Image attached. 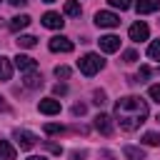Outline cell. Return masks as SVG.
I'll use <instances>...</instances> for the list:
<instances>
[{
    "instance_id": "6da1fadb",
    "label": "cell",
    "mask_w": 160,
    "mask_h": 160,
    "mask_svg": "<svg viewBox=\"0 0 160 160\" xmlns=\"http://www.w3.org/2000/svg\"><path fill=\"white\" fill-rule=\"evenodd\" d=\"M148 115H150V108H148V102H145L142 98H138V95H125V98H120V100L115 102V122H118L120 130H125V132L138 130V128L148 120Z\"/></svg>"
},
{
    "instance_id": "7a4b0ae2",
    "label": "cell",
    "mask_w": 160,
    "mask_h": 160,
    "mask_svg": "<svg viewBox=\"0 0 160 160\" xmlns=\"http://www.w3.org/2000/svg\"><path fill=\"white\" fill-rule=\"evenodd\" d=\"M102 65H105V60H102L98 52H88V55H82V58L78 60L80 72H82V75H88V78H92L98 70H102Z\"/></svg>"
},
{
    "instance_id": "3957f363",
    "label": "cell",
    "mask_w": 160,
    "mask_h": 160,
    "mask_svg": "<svg viewBox=\"0 0 160 160\" xmlns=\"http://www.w3.org/2000/svg\"><path fill=\"white\" fill-rule=\"evenodd\" d=\"M95 25L98 28H118L120 18L115 12H110V10H100V12H95Z\"/></svg>"
},
{
    "instance_id": "277c9868",
    "label": "cell",
    "mask_w": 160,
    "mask_h": 160,
    "mask_svg": "<svg viewBox=\"0 0 160 160\" xmlns=\"http://www.w3.org/2000/svg\"><path fill=\"white\" fill-rule=\"evenodd\" d=\"M48 48L52 50V52H72V40L70 38H65V35H55V38H50V42H48Z\"/></svg>"
},
{
    "instance_id": "5b68a950",
    "label": "cell",
    "mask_w": 160,
    "mask_h": 160,
    "mask_svg": "<svg viewBox=\"0 0 160 160\" xmlns=\"http://www.w3.org/2000/svg\"><path fill=\"white\" fill-rule=\"evenodd\" d=\"M128 35H130V40H135V42H142V40H148V38H150V28H148L142 20H138V22H132V25H130Z\"/></svg>"
},
{
    "instance_id": "8992f818",
    "label": "cell",
    "mask_w": 160,
    "mask_h": 160,
    "mask_svg": "<svg viewBox=\"0 0 160 160\" xmlns=\"http://www.w3.org/2000/svg\"><path fill=\"white\" fill-rule=\"evenodd\" d=\"M95 130H98V132H102L105 138H110V135H112V130H115V120H112L110 115L100 112V115L95 118Z\"/></svg>"
},
{
    "instance_id": "52a82bcc",
    "label": "cell",
    "mask_w": 160,
    "mask_h": 160,
    "mask_svg": "<svg viewBox=\"0 0 160 160\" xmlns=\"http://www.w3.org/2000/svg\"><path fill=\"white\" fill-rule=\"evenodd\" d=\"M12 138L18 140V145H20V150H30V148H35V135L32 132H28V130H15L12 132Z\"/></svg>"
},
{
    "instance_id": "ba28073f",
    "label": "cell",
    "mask_w": 160,
    "mask_h": 160,
    "mask_svg": "<svg viewBox=\"0 0 160 160\" xmlns=\"http://www.w3.org/2000/svg\"><path fill=\"white\" fill-rule=\"evenodd\" d=\"M98 42H100V50L102 52H118L120 50V38L118 35H102Z\"/></svg>"
},
{
    "instance_id": "9c48e42d",
    "label": "cell",
    "mask_w": 160,
    "mask_h": 160,
    "mask_svg": "<svg viewBox=\"0 0 160 160\" xmlns=\"http://www.w3.org/2000/svg\"><path fill=\"white\" fill-rule=\"evenodd\" d=\"M38 110H40L42 115H58V112H60V100H55V98H45V100L38 102Z\"/></svg>"
},
{
    "instance_id": "30bf717a",
    "label": "cell",
    "mask_w": 160,
    "mask_h": 160,
    "mask_svg": "<svg viewBox=\"0 0 160 160\" xmlns=\"http://www.w3.org/2000/svg\"><path fill=\"white\" fill-rule=\"evenodd\" d=\"M15 68L22 70V72H32V70H38V60L30 58V55H18L15 58Z\"/></svg>"
},
{
    "instance_id": "8fae6325",
    "label": "cell",
    "mask_w": 160,
    "mask_h": 160,
    "mask_svg": "<svg viewBox=\"0 0 160 160\" xmlns=\"http://www.w3.org/2000/svg\"><path fill=\"white\" fill-rule=\"evenodd\" d=\"M42 25L50 28V30H60V28L65 25V20L60 18V12H45V15H42Z\"/></svg>"
},
{
    "instance_id": "7c38bea8",
    "label": "cell",
    "mask_w": 160,
    "mask_h": 160,
    "mask_svg": "<svg viewBox=\"0 0 160 160\" xmlns=\"http://www.w3.org/2000/svg\"><path fill=\"white\" fill-rule=\"evenodd\" d=\"M135 10H138L140 15L155 12V10H160V0H135Z\"/></svg>"
},
{
    "instance_id": "4fadbf2b",
    "label": "cell",
    "mask_w": 160,
    "mask_h": 160,
    "mask_svg": "<svg viewBox=\"0 0 160 160\" xmlns=\"http://www.w3.org/2000/svg\"><path fill=\"white\" fill-rule=\"evenodd\" d=\"M22 82H25V88H30V90H38V88H42V75H40L38 70H32V72H25Z\"/></svg>"
},
{
    "instance_id": "5bb4252c",
    "label": "cell",
    "mask_w": 160,
    "mask_h": 160,
    "mask_svg": "<svg viewBox=\"0 0 160 160\" xmlns=\"http://www.w3.org/2000/svg\"><path fill=\"white\" fill-rule=\"evenodd\" d=\"M30 25V15H15L12 20H10V30L12 32H20L22 28H28Z\"/></svg>"
},
{
    "instance_id": "9a60e30c",
    "label": "cell",
    "mask_w": 160,
    "mask_h": 160,
    "mask_svg": "<svg viewBox=\"0 0 160 160\" xmlns=\"http://www.w3.org/2000/svg\"><path fill=\"white\" fill-rule=\"evenodd\" d=\"M122 155H125L128 160H145V150H140V148H135V145H125V148H122Z\"/></svg>"
},
{
    "instance_id": "2e32d148",
    "label": "cell",
    "mask_w": 160,
    "mask_h": 160,
    "mask_svg": "<svg viewBox=\"0 0 160 160\" xmlns=\"http://www.w3.org/2000/svg\"><path fill=\"white\" fill-rule=\"evenodd\" d=\"M10 78H12V62L10 58L0 55V80H10Z\"/></svg>"
},
{
    "instance_id": "e0dca14e",
    "label": "cell",
    "mask_w": 160,
    "mask_h": 160,
    "mask_svg": "<svg viewBox=\"0 0 160 160\" xmlns=\"http://www.w3.org/2000/svg\"><path fill=\"white\" fill-rule=\"evenodd\" d=\"M80 12H82V8H80L78 0H68L65 2V15L68 18H80Z\"/></svg>"
},
{
    "instance_id": "ac0fdd59",
    "label": "cell",
    "mask_w": 160,
    "mask_h": 160,
    "mask_svg": "<svg viewBox=\"0 0 160 160\" xmlns=\"http://www.w3.org/2000/svg\"><path fill=\"white\" fill-rule=\"evenodd\" d=\"M0 158L2 160H15V148L8 140H0Z\"/></svg>"
},
{
    "instance_id": "d6986e66",
    "label": "cell",
    "mask_w": 160,
    "mask_h": 160,
    "mask_svg": "<svg viewBox=\"0 0 160 160\" xmlns=\"http://www.w3.org/2000/svg\"><path fill=\"white\" fill-rule=\"evenodd\" d=\"M15 42H18V48H35L38 45V38L35 35H20Z\"/></svg>"
},
{
    "instance_id": "ffe728a7",
    "label": "cell",
    "mask_w": 160,
    "mask_h": 160,
    "mask_svg": "<svg viewBox=\"0 0 160 160\" xmlns=\"http://www.w3.org/2000/svg\"><path fill=\"white\" fill-rule=\"evenodd\" d=\"M148 58L150 60H160V40H152L148 45Z\"/></svg>"
},
{
    "instance_id": "44dd1931",
    "label": "cell",
    "mask_w": 160,
    "mask_h": 160,
    "mask_svg": "<svg viewBox=\"0 0 160 160\" xmlns=\"http://www.w3.org/2000/svg\"><path fill=\"white\" fill-rule=\"evenodd\" d=\"M48 135H62L65 132V128L62 125H58V122H45V128H42Z\"/></svg>"
},
{
    "instance_id": "7402d4cb",
    "label": "cell",
    "mask_w": 160,
    "mask_h": 160,
    "mask_svg": "<svg viewBox=\"0 0 160 160\" xmlns=\"http://www.w3.org/2000/svg\"><path fill=\"white\" fill-rule=\"evenodd\" d=\"M142 142L150 145V148H152V145H160V135H158V132H145V135H142Z\"/></svg>"
},
{
    "instance_id": "603a6c76",
    "label": "cell",
    "mask_w": 160,
    "mask_h": 160,
    "mask_svg": "<svg viewBox=\"0 0 160 160\" xmlns=\"http://www.w3.org/2000/svg\"><path fill=\"white\" fill-rule=\"evenodd\" d=\"M110 2V8H115V10H128L130 5H132V0H108Z\"/></svg>"
},
{
    "instance_id": "cb8c5ba5",
    "label": "cell",
    "mask_w": 160,
    "mask_h": 160,
    "mask_svg": "<svg viewBox=\"0 0 160 160\" xmlns=\"http://www.w3.org/2000/svg\"><path fill=\"white\" fill-rule=\"evenodd\" d=\"M55 75L65 80V78H70V68H68V65H58V68H55Z\"/></svg>"
},
{
    "instance_id": "d4e9b609",
    "label": "cell",
    "mask_w": 160,
    "mask_h": 160,
    "mask_svg": "<svg viewBox=\"0 0 160 160\" xmlns=\"http://www.w3.org/2000/svg\"><path fill=\"white\" fill-rule=\"evenodd\" d=\"M148 95H150L155 102H160V85H150V88H148Z\"/></svg>"
},
{
    "instance_id": "484cf974",
    "label": "cell",
    "mask_w": 160,
    "mask_h": 160,
    "mask_svg": "<svg viewBox=\"0 0 160 160\" xmlns=\"http://www.w3.org/2000/svg\"><path fill=\"white\" fill-rule=\"evenodd\" d=\"M92 102H95V105H105V92H102V90H95V92H92Z\"/></svg>"
},
{
    "instance_id": "4316f807",
    "label": "cell",
    "mask_w": 160,
    "mask_h": 160,
    "mask_svg": "<svg viewBox=\"0 0 160 160\" xmlns=\"http://www.w3.org/2000/svg\"><path fill=\"white\" fill-rule=\"evenodd\" d=\"M122 60H125V62H135V60H138V52H135V50H125V52H122Z\"/></svg>"
},
{
    "instance_id": "83f0119b",
    "label": "cell",
    "mask_w": 160,
    "mask_h": 160,
    "mask_svg": "<svg viewBox=\"0 0 160 160\" xmlns=\"http://www.w3.org/2000/svg\"><path fill=\"white\" fill-rule=\"evenodd\" d=\"M85 110H88V108H85L82 102H75V105H72V115H85Z\"/></svg>"
},
{
    "instance_id": "f1b7e54d",
    "label": "cell",
    "mask_w": 160,
    "mask_h": 160,
    "mask_svg": "<svg viewBox=\"0 0 160 160\" xmlns=\"http://www.w3.org/2000/svg\"><path fill=\"white\" fill-rule=\"evenodd\" d=\"M45 148H48L50 152H55V155H60V152H62V148H60V145H55V142H45Z\"/></svg>"
},
{
    "instance_id": "f546056e",
    "label": "cell",
    "mask_w": 160,
    "mask_h": 160,
    "mask_svg": "<svg viewBox=\"0 0 160 160\" xmlns=\"http://www.w3.org/2000/svg\"><path fill=\"white\" fill-rule=\"evenodd\" d=\"M85 155H88L85 150H72V152H70V158H72V160H85Z\"/></svg>"
},
{
    "instance_id": "4dcf8cb0",
    "label": "cell",
    "mask_w": 160,
    "mask_h": 160,
    "mask_svg": "<svg viewBox=\"0 0 160 160\" xmlns=\"http://www.w3.org/2000/svg\"><path fill=\"white\" fill-rule=\"evenodd\" d=\"M145 78H150V68H140V72H138V80L142 82Z\"/></svg>"
},
{
    "instance_id": "1f68e13d",
    "label": "cell",
    "mask_w": 160,
    "mask_h": 160,
    "mask_svg": "<svg viewBox=\"0 0 160 160\" xmlns=\"http://www.w3.org/2000/svg\"><path fill=\"white\" fill-rule=\"evenodd\" d=\"M52 92H55V95H65V92H68V88H65L62 82H58V85L52 88Z\"/></svg>"
},
{
    "instance_id": "d6a6232c",
    "label": "cell",
    "mask_w": 160,
    "mask_h": 160,
    "mask_svg": "<svg viewBox=\"0 0 160 160\" xmlns=\"http://www.w3.org/2000/svg\"><path fill=\"white\" fill-rule=\"evenodd\" d=\"M8 2H10V5H15V8H22V5H28L30 0H8Z\"/></svg>"
},
{
    "instance_id": "836d02e7",
    "label": "cell",
    "mask_w": 160,
    "mask_h": 160,
    "mask_svg": "<svg viewBox=\"0 0 160 160\" xmlns=\"http://www.w3.org/2000/svg\"><path fill=\"white\" fill-rule=\"evenodd\" d=\"M28 160H48V158H45V155H30Z\"/></svg>"
},
{
    "instance_id": "e575fe53",
    "label": "cell",
    "mask_w": 160,
    "mask_h": 160,
    "mask_svg": "<svg viewBox=\"0 0 160 160\" xmlns=\"http://www.w3.org/2000/svg\"><path fill=\"white\" fill-rule=\"evenodd\" d=\"M0 110H2V112H8V110H10V108H8V105H5V102H2V100H0Z\"/></svg>"
},
{
    "instance_id": "d590c367",
    "label": "cell",
    "mask_w": 160,
    "mask_h": 160,
    "mask_svg": "<svg viewBox=\"0 0 160 160\" xmlns=\"http://www.w3.org/2000/svg\"><path fill=\"white\" fill-rule=\"evenodd\" d=\"M42 2H55V0H42Z\"/></svg>"
},
{
    "instance_id": "8d00e7d4",
    "label": "cell",
    "mask_w": 160,
    "mask_h": 160,
    "mask_svg": "<svg viewBox=\"0 0 160 160\" xmlns=\"http://www.w3.org/2000/svg\"><path fill=\"white\" fill-rule=\"evenodd\" d=\"M158 122H160V115H158Z\"/></svg>"
},
{
    "instance_id": "74e56055",
    "label": "cell",
    "mask_w": 160,
    "mask_h": 160,
    "mask_svg": "<svg viewBox=\"0 0 160 160\" xmlns=\"http://www.w3.org/2000/svg\"><path fill=\"white\" fill-rule=\"evenodd\" d=\"M0 25H2V20H0Z\"/></svg>"
}]
</instances>
